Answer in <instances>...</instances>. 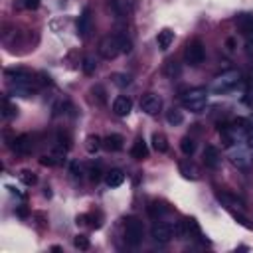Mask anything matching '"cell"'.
Wrapping results in <instances>:
<instances>
[{
	"mask_svg": "<svg viewBox=\"0 0 253 253\" xmlns=\"http://www.w3.org/2000/svg\"><path fill=\"white\" fill-rule=\"evenodd\" d=\"M105 182H107L109 188H117V186H121L125 182V172L119 170V168H113V170H109L105 174Z\"/></svg>",
	"mask_w": 253,
	"mask_h": 253,
	"instance_id": "obj_19",
	"label": "cell"
},
{
	"mask_svg": "<svg viewBox=\"0 0 253 253\" xmlns=\"http://www.w3.org/2000/svg\"><path fill=\"white\" fill-rule=\"evenodd\" d=\"M184 59H186V63H190V65H194V67L200 65V63L206 59V47H204V43H202L200 40L190 42V43L186 45Z\"/></svg>",
	"mask_w": 253,
	"mask_h": 253,
	"instance_id": "obj_5",
	"label": "cell"
},
{
	"mask_svg": "<svg viewBox=\"0 0 253 253\" xmlns=\"http://www.w3.org/2000/svg\"><path fill=\"white\" fill-rule=\"evenodd\" d=\"M180 148H182V152H184L186 156H192V154L196 152V140H194L192 136H184V138L180 140Z\"/></svg>",
	"mask_w": 253,
	"mask_h": 253,
	"instance_id": "obj_26",
	"label": "cell"
},
{
	"mask_svg": "<svg viewBox=\"0 0 253 253\" xmlns=\"http://www.w3.org/2000/svg\"><path fill=\"white\" fill-rule=\"evenodd\" d=\"M245 146L253 152V123H247V132H245Z\"/></svg>",
	"mask_w": 253,
	"mask_h": 253,
	"instance_id": "obj_34",
	"label": "cell"
},
{
	"mask_svg": "<svg viewBox=\"0 0 253 253\" xmlns=\"http://www.w3.org/2000/svg\"><path fill=\"white\" fill-rule=\"evenodd\" d=\"M18 178H20V182H22V184H26V186H32V184H36V182H38V176H36L32 170H20Z\"/></svg>",
	"mask_w": 253,
	"mask_h": 253,
	"instance_id": "obj_30",
	"label": "cell"
},
{
	"mask_svg": "<svg viewBox=\"0 0 253 253\" xmlns=\"http://www.w3.org/2000/svg\"><path fill=\"white\" fill-rule=\"evenodd\" d=\"M243 101H245V105H247V107H251V109H253V87L245 93V99H243Z\"/></svg>",
	"mask_w": 253,
	"mask_h": 253,
	"instance_id": "obj_40",
	"label": "cell"
},
{
	"mask_svg": "<svg viewBox=\"0 0 253 253\" xmlns=\"http://www.w3.org/2000/svg\"><path fill=\"white\" fill-rule=\"evenodd\" d=\"M130 156H132L134 160H144V158L148 156V146H146L144 138H136V140H134V144H132V148H130Z\"/></svg>",
	"mask_w": 253,
	"mask_h": 253,
	"instance_id": "obj_18",
	"label": "cell"
},
{
	"mask_svg": "<svg viewBox=\"0 0 253 253\" xmlns=\"http://www.w3.org/2000/svg\"><path fill=\"white\" fill-rule=\"evenodd\" d=\"M63 152H55V154H45V156H42L40 158V164L42 166H59V164H63Z\"/></svg>",
	"mask_w": 253,
	"mask_h": 253,
	"instance_id": "obj_22",
	"label": "cell"
},
{
	"mask_svg": "<svg viewBox=\"0 0 253 253\" xmlns=\"http://www.w3.org/2000/svg\"><path fill=\"white\" fill-rule=\"evenodd\" d=\"M152 148L156 152H166L168 150V138L162 132H154L152 134Z\"/></svg>",
	"mask_w": 253,
	"mask_h": 253,
	"instance_id": "obj_23",
	"label": "cell"
},
{
	"mask_svg": "<svg viewBox=\"0 0 253 253\" xmlns=\"http://www.w3.org/2000/svg\"><path fill=\"white\" fill-rule=\"evenodd\" d=\"M73 245H75L77 249H81V251H87V249L91 247V243H89V237H85V235H77V237L73 239Z\"/></svg>",
	"mask_w": 253,
	"mask_h": 253,
	"instance_id": "obj_32",
	"label": "cell"
},
{
	"mask_svg": "<svg viewBox=\"0 0 253 253\" xmlns=\"http://www.w3.org/2000/svg\"><path fill=\"white\" fill-rule=\"evenodd\" d=\"M91 32H93V16H91V8L85 6L77 18V36L87 40L91 36Z\"/></svg>",
	"mask_w": 253,
	"mask_h": 253,
	"instance_id": "obj_6",
	"label": "cell"
},
{
	"mask_svg": "<svg viewBox=\"0 0 253 253\" xmlns=\"http://www.w3.org/2000/svg\"><path fill=\"white\" fill-rule=\"evenodd\" d=\"M235 26H237V30H239L243 36L251 34V32H253V14H247V12L239 14V16L235 18Z\"/></svg>",
	"mask_w": 253,
	"mask_h": 253,
	"instance_id": "obj_15",
	"label": "cell"
},
{
	"mask_svg": "<svg viewBox=\"0 0 253 253\" xmlns=\"http://www.w3.org/2000/svg\"><path fill=\"white\" fill-rule=\"evenodd\" d=\"M217 200L225 206V208H229V210H245V204H243V200L241 198H237L235 194H229V192H217Z\"/></svg>",
	"mask_w": 253,
	"mask_h": 253,
	"instance_id": "obj_14",
	"label": "cell"
},
{
	"mask_svg": "<svg viewBox=\"0 0 253 253\" xmlns=\"http://www.w3.org/2000/svg\"><path fill=\"white\" fill-rule=\"evenodd\" d=\"M130 111H132V101H130V97H126V95H119V97L113 101V113H115V115H119V117H126Z\"/></svg>",
	"mask_w": 253,
	"mask_h": 253,
	"instance_id": "obj_13",
	"label": "cell"
},
{
	"mask_svg": "<svg viewBox=\"0 0 253 253\" xmlns=\"http://www.w3.org/2000/svg\"><path fill=\"white\" fill-rule=\"evenodd\" d=\"M245 51H247L249 55H253V32L245 36Z\"/></svg>",
	"mask_w": 253,
	"mask_h": 253,
	"instance_id": "obj_37",
	"label": "cell"
},
{
	"mask_svg": "<svg viewBox=\"0 0 253 253\" xmlns=\"http://www.w3.org/2000/svg\"><path fill=\"white\" fill-rule=\"evenodd\" d=\"M40 2H42V0H18L16 6L22 8V10H36V8L40 6Z\"/></svg>",
	"mask_w": 253,
	"mask_h": 253,
	"instance_id": "obj_33",
	"label": "cell"
},
{
	"mask_svg": "<svg viewBox=\"0 0 253 253\" xmlns=\"http://www.w3.org/2000/svg\"><path fill=\"white\" fill-rule=\"evenodd\" d=\"M99 55L105 59H115L119 53H123V42L121 34H109L99 42Z\"/></svg>",
	"mask_w": 253,
	"mask_h": 253,
	"instance_id": "obj_3",
	"label": "cell"
},
{
	"mask_svg": "<svg viewBox=\"0 0 253 253\" xmlns=\"http://www.w3.org/2000/svg\"><path fill=\"white\" fill-rule=\"evenodd\" d=\"M180 103L190 113H202L208 105V89L206 87H194L182 95Z\"/></svg>",
	"mask_w": 253,
	"mask_h": 253,
	"instance_id": "obj_1",
	"label": "cell"
},
{
	"mask_svg": "<svg viewBox=\"0 0 253 253\" xmlns=\"http://www.w3.org/2000/svg\"><path fill=\"white\" fill-rule=\"evenodd\" d=\"M231 215H233L241 225H245V227H249V225H251V223H249V219H247L243 213H239V211H233V210H231Z\"/></svg>",
	"mask_w": 253,
	"mask_h": 253,
	"instance_id": "obj_36",
	"label": "cell"
},
{
	"mask_svg": "<svg viewBox=\"0 0 253 253\" xmlns=\"http://www.w3.org/2000/svg\"><path fill=\"white\" fill-rule=\"evenodd\" d=\"M91 93H93V97H95L99 103H105V99H107V97H105V89H103L101 85H95V87L91 89Z\"/></svg>",
	"mask_w": 253,
	"mask_h": 253,
	"instance_id": "obj_35",
	"label": "cell"
},
{
	"mask_svg": "<svg viewBox=\"0 0 253 253\" xmlns=\"http://www.w3.org/2000/svg\"><path fill=\"white\" fill-rule=\"evenodd\" d=\"M121 42H123V53H128L132 49V42L126 36H121Z\"/></svg>",
	"mask_w": 253,
	"mask_h": 253,
	"instance_id": "obj_38",
	"label": "cell"
},
{
	"mask_svg": "<svg viewBox=\"0 0 253 253\" xmlns=\"http://www.w3.org/2000/svg\"><path fill=\"white\" fill-rule=\"evenodd\" d=\"M229 148H231L229 156H231V162H233V164H237V166H241V168L249 166L251 158H249V148H247V146H243V144H233V146H229Z\"/></svg>",
	"mask_w": 253,
	"mask_h": 253,
	"instance_id": "obj_9",
	"label": "cell"
},
{
	"mask_svg": "<svg viewBox=\"0 0 253 253\" xmlns=\"http://www.w3.org/2000/svg\"><path fill=\"white\" fill-rule=\"evenodd\" d=\"M123 142H125V138L121 134H109L103 138V148L109 152H117L123 148Z\"/></svg>",
	"mask_w": 253,
	"mask_h": 253,
	"instance_id": "obj_17",
	"label": "cell"
},
{
	"mask_svg": "<svg viewBox=\"0 0 253 253\" xmlns=\"http://www.w3.org/2000/svg\"><path fill=\"white\" fill-rule=\"evenodd\" d=\"M111 81H113L117 87H126V85H130L132 77H130L128 73H113V75H111Z\"/></svg>",
	"mask_w": 253,
	"mask_h": 253,
	"instance_id": "obj_28",
	"label": "cell"
},
{
	"mask_svg": "<svg viewBox=\"0 0 253 253\" xmlns=\"http://www.w3.org/2000/svg\"><path fill=\"white\" fill-rule=\"evenodd\" d=\"M180 63H176L174 59H170V61H166V65H164V75L166 77H170V79H174V77H178L180 75Z\"/></svg>",
	"mask_w": 253,
	"mask_h": 253,
	"instance_id": "obj_27",
	"label": "cell"
},
{
	"mask_svg": "<svg viewBox=\"0 0 253 253\" xmlns=\"http://www.w3.org/2000/svg\"><path fill=\"white\" fill-rule=\"evenodd\" d=\"M166 121H168V125H172V126H178V125H182L184 123V115H182V111L180 109H170L168 113H166Z\"/></svg>",
	"mask_w": 253,
	"mask_h": 253,
	"instance_id": "obj_25",
	"label": "cell"
},
{
	"mask_svg": "<svg viewBox=\"0 0 253 253\" xmlns=\"http://www.w3.org/2000/svg\"><path fill=\"white\" fill-rule=\"evenodd\" d=\"M14 115H18V107H16L8 97H4V99H2V117H4V119H12Z\"/></svg>",
	"mask_w": 253,
	"mask_h": 253,
	"instance_id": "obj_24",
	"label": "cell"
},
{
	"mask_svg": "<svg viewBox=\"0 0 253 253\" xmlns=\"http://www.w3.org/2000/svg\"><path fill=\"white\" fill-rule=\"evenodd\" d=\"M18 215H20V217H26V215H28V210H26V208H20V210H18Z\"/></svg>",
	"mask_w": 253,
	"mask_h": 253,
	"instance_id": "obj_42",
	"label": "cell"
},
{
	"mask_svg": "<svg viewBox=\"0 0 253 253\" xmlns=\"http://www.w3.org/2000/svg\"><path fill=\"white\" fill-rule=\"evenodd\" d=\"M32 148H34V144H32V136L30 134H20V136H16L12 140V150L16 154H30Z\"/></svg>",
	"mask_w": 253,
	"mask_h": 253,
	"instance_id": "obj_12",
	"label": "cell"
},
{
	"mask_svg": "<svg viewBox=\"0 0 253 253\" xmlns=\"http://www.w3.org/2000/svg\"><path fill=\"white\" fill-rule=\"evenodd\" d=\"M239 81H241V73L237 71V69H227V71H223L221 75H217L213 81H211V91L215 93V95H225V93H229V91H233L237 85H239Z\"/></svg>",
	"mask_w": 253,
	"mask_h": 253,
	"instance_id": "obj_2",
	"label": "cell"
},
{
	"mask_svg": "<svg viewBox=\"0 0 253 253\" xmlns=\"http://www.w3.org/2000/svg\"><path fill=\"white\" fill-rule=\"evenodd\" d=\"M202 158H204V164H206L208 168H217V166L221 164V152H219L217 146H213V144H208V146L204 148Z\"/></svg>",
	"mask_w": 253,
	"mask_h": 253,
	"instance_id": "obj_10",
	"label": "cell"
},
{
	"mask_svg": "<svg viewBox=\"0 0 253 253\" xmlns=\"http://www.w3.org/2000/svg\"><path fill=\"white\" fill-rule=\"evenodd\" d=\"M225 45H227V51H233L235 49V40L233 38H227L225 40Z\"/></svg>",
	"mask_w": 253,
	"mask_h": 253,
	"instance_id": "obj_41",
	"label": "cell"
},
{
	"mask_svg": "<svg viewBox=\"0 0 253 253\" xmlns=\"http://www.w3.org/2000/svg\"><path fill=\"white\" fill-rule=\"evenodd\" d=\"M172 42H174V32H172V30L166 28V30L158 32V36H156V43H158L160 49H168Z\"/></svg>",
	"mask_w": 253,
	"mask_h": 253,
	"instance_id": "obj_21",
	"label": "cell"
},
{
	"mask_svg": "<svg viewBox=\"0 0 253 253\" xmlns=\"http://www.w3.org/2000/svg\"><path fill=\"white\" fill-rule=\"evenodd\" d=\"M99 146H103V140H101L99 136H93V134H91V136L87 138V150L93 154L95 150H99Z\"/></svg>",
	"mask_w": 253,
	"mask_h": 253,
	"instance_id": "obj_31",
	"label": "cell"
},
{
	"mask_svg": "<svg viewBox=\"0 0 253 253\" xmlns=\"http://www.w3.org/2000/svg\"><path fill=\"white\" fill-rule=\"evenodd\" d=\"M178 168H180V174H182L184 178H188V180H196V178L200 176V170H198V166H196L192 160H182V162L178 164Z\"/></svg>",
	"mask_w": 253,
	"mask_h": 253,
	"instance_id": "obj_16",
	"label": "cell"
},
{
	"mask_svg": "<svg viewBox=\"0 0 253 253\" xmlns=\"http://www.w3.org/2000/svg\"><path fill=\"white\" fill-rule=\"evenodd\" d=\"M146 211H148V215H150L152 219H160L162 215L168 213V208H166L164 204H160V202H150V204L146 206Z\"/></svg>",
	"mask_w": 253,
	"mask_h": 253,
	"instance_id": "obj_20",
	"label": "cell"
},
{
	"mask_svg": "<svg viewBox=\"0 0 253 253\" xmlns=\"http://www.w3.org/2000/svg\"><path fill=\"white\" fill-rule=\"evenodd\" d=\"M142 237H144V225L140 219L136 217H126L125 219V241L132 247L140 245L142 243Z\"/></svg>",
	"mask_w": 253,
	"mask_h": 253,
	"instance_id": "obj_4",
	"label": "cell"
},
{
	"mask_svg": "<svg viewBox=\"0 0 253 253\" xmlns=\"http://www.w3.org/2000/svg\"><path fill=\"white\" fill-rule=\"evenodd\" d=\"M81 67H83V73H85V75H93V73H95V69H97V61H95V57H91V55L83 57Z\"/></svg>",
	"mask_w": 253,
	"mask_h": 253,
	"instance_id": "obj_29",
	"label": "cell"
},
{
	"mask_svg": "<svg viewBox=\"0 0 253 253\" xmlns=\"http://www.w3.org/2000/svg\"><path fill=\"white\" fill-rule=\"evenodd\" d=\"M89 178H91L93 182H97V180L101 178V168H99V166H93V168L89 170Z\"/></svg>",
	"mask_w": 253,
	"mask_h": 253,
	"instance_id": "obj_39",
	"label": "cell"
},
{
	"mask_svg": "<svg viewBox=\"0 0 253 253\" xmlns=\"http://www.w3.org/2000/svg\"><path fill=\"white\" fill-rule=\"evenodd\" d=\"M140 109H142L146 115H158V111L162 109V99H160V95H156V93H146V95L140 99Z\"/></svg>",
	"mask_w": 253,
	"mask_h": 253,
	"instance_id": "obj_8",
	"label": "cell"
},
{
	"mask_svg": "<svg viewBox=\"0 0 253 253\" xmlns=\"http://www.w3.org/2000/svg\"><path fill=\"white\" fill-rule=\"evenodd\" d=\"M150 235H152L156 241H160V243H166V241H170V239L176 235V231H174V225L158 221V223H154V225H152V229H150Z\"/></svg>",
	"mask_w": 253,
	"mask_h": 253,
	"instance_id": "obj_7",
	"label": "cell"
},
{
	"mask_svg": "<svg viewBox=\"0 0 253 253\" xmlns=\"http://www.w3.org/2000/svg\"><path fill=\"white\" fill-rule=\"evenodd\" d=\"M136 10V0H113V12L119 18H126Z\"/></svg>",
	"mask_w": 253,
	"mask_h": 253,
	"instance_id": "obj_11",
	"label": "cell"
}]
</instances>
